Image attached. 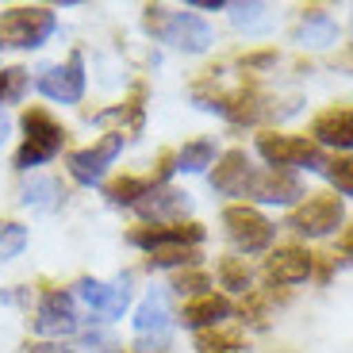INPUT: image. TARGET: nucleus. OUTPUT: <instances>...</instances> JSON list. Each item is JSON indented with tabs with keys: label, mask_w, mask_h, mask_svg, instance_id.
<instances>
[{
	"label": "nucleus",
	"mask_w": 353,
	"mask_h": 353,
	"mask_svg": "<svg viewBox=\"0 0 353 353\" xmlns=\"http://www.w3.org/2000/svg\"><path fill=\"white\" fill-rule=\"evenodd\" d=\"M27 246V230L19 223H0V261H12Z\"/></svg>",
	"instance_id": "26"
},
{
	"label": "nucleus",
	"mask_w": 353,
	"mask_h": 353,
	"mask_svg": "<svg viewBox=\"0 0 353 353\" xmlns=\"http://www.w3.org/2000/svg\"><path fill=\"white\" fill-rule=\"evenodd\" d=\"M119 150H123V134L112 131V134H104L97 146L70 154V173H73V181H81V185H97L100 176H104V169L115 161V154H119Z\"/></svg>",
	"instance_id": "9"
},
{
	"label": "nucleus",
	"mask_w": 353,
	"mask_h": 353,
	"mask_svg": "<svg viewBox=\"0 0 353 353\" xmlns=\"http://www.w3.org/2000/svg\"><path fill=\"white\" fill-rule=\"evenodd\" d=\"M97 353H123V350H97Z\"/></svg>",
	"instance_id": "34"
},
{
	"label": "nucleus",
	"mask_w": 353,
	"mask_h": 353,
	"mask_svg": "<svg viewBox=\"0 0 353 353\" xmlns=\"http://www.w3.org/2000/svg\"><path fill=\"white\" fill-rule=\"evenodd\" d=\"M54 35V12L50 8H12L0 16V46L35 50Z\"/></svg>",
	"instance_id": "3"
},
{
	"label": "nucleus",
	"mask_w": 353,
	"mask_h": 353,
	"mask_svg": "<svg viewBox=\"0 0 353 353\" xmlns=\"http://www.w3.org/2000/svg\"><path fill=\"white\" fill-rule=\"evenodd\" d=\"M200 261V254H196L192 246H181V250H158V254H150V265H192Z\"/></svg>",
	"instance_id": "30"
},
{
	"label": "nucleus",
	"mask_w": 353,
	"mask_h": 353,
	"mask_svg": "<svg viewBox=\"0 0 353 353\" xmlns=\"http://www.w3.org/2000/svg\"><path fill=\"white\" fill-rule=\"evenodd\" d=\"M188 208H192L188 192H176V188H169V185H154L150 192H146L139 203H134V212H139L142 219H154V223L181 219Z\"/></svg>",
	"instance_id": "11"
},
{
	"label": "nucleus",
	"mask_w": 353,
	"mask_h": 353,
	"mask_svg": "<svg viewBox=\"0 0 353 353\" xmlns=\"http://www.w3.org/2000/svg\"><path fill=\"white\" fill-rule=\"evenodd\" d=\"M338 223H342V200L338 196H311L303 208L292 212L288 227L307 234V239H323V234L338 230Z\"/></svg>",
	"instance_id": "7"
},
{
	"label": "nucleus",
	"mask_w": 353,
	"mask_h": 353,
	"mask_svg": "<svg viewBox=\"0 0 353 353\" xmlns=\"http://www.w3.org/2000/svg\"><path fill=\"white\" fill-rule=\"evenodd\" d=\"M196 350L200 353H246L239 334H227V330H208V334L196 338Z\"/></svg>",
	"instance_id": "23"
},
{
	"label": "nucleus",
	"mask_w": 353,
	"mask_h": 353,
	"mask_svg": "<svg viewBox=\"0 0 353 353\" xmlns=\"http://www.w3.org/2000/svg\"><path fill=\"white\" fill-rule=\"evenodd\" d=\"M254 169H250V158L242 150H230L223 154V161L215 165L212 173V188L223 196H239V192H250V185H254Z\"/></svg>",
	"instance_id": "13"
},
{
	"label": "nucleus",
	"mask_w": 353,
	"mask_h": 353,
	"mask_svg": "<svg viewBox=\"0 0 353 353\" xmlns=\"http://www.w3.org/2000/svg\"><path fill=\"white\" fill-rule=\"evenodd\" d=\"M131 239V246L139 250H150V254H158V250H181V246H200L203 242V227H196V223H169V227H139L127 234Z\"/></svg>",
	"instance_id": "8"
},
{
	"label": "nucleus",
	"mask_w": 353,
	"mask_h": 353,
	"mask_svg": "<svg viewBox=\"0 0 353 353\" xmlns=\"http://www.w3.org/2000/svg\"><path fill=\"white\" fill-rule=\"evenodd\" d=\"M230 19L242 31H265V27L273 23V16H269L265 4H230Z\"/></svg>",
	"instance_id": "22"
},
{
	"label": "nucleus",
	"mask_w": 353,
	"mask_h": 353,
	"mask_svg": "<svg viewBox=\"0 0 353 353\" xmlns=\"http://www.w3.org/2000/svg\"><path fill=\"white\" fill-rule=\"evenodd\" d=\"M27 353H73V350H65V345H54V342H35Z\"/></svg>",
	"instance_id": "31"
},
{
	"label": "nucleus",
	"mask_w": 353,
	"mask_h": 353,
	"mask_svg": "<svg viewBox=\"0 0 353 353\" xmlns=\"http://www.w3.org/2000/svg\"><path fill=\"white\" fill-rule=\"evenodd\" d=\"M27 88V70H0V100H19Z\"/></svg>",
	"instance_id": "28"
},
{
	"label": "nucleus",
	"mask_w": 353,
	"mask_h": 353,
	"mask_svg": "<svg viewBox=\"0 0 353 353\" xmlns=\"http://www.w3.org/2000/svg\"><path fill=\"white\" fill-rule=\"evenodd\" d=\"M35 330L43 338H65L77 330V311H73V296L62 288L46 292L39 300V311H35Z\"/></svg>",
	"instance_id": "10"
},
{
	"label": "nucleus",
	"mask_w": 353,
	"mask_h": 353,
	"mask_svg": "<svg viewBox=\"0 0 353 353\" xmlns=\"http://www.w3.org/2000/svg\"><path fill=\"white\" fill-rule=\"evenodd\" d=\"M323 169H327V176L334 181L338 192L353 196V158H334V161H327Z\"/></svg>",
	"instance_id": "27"
},
{
	"label": "nucleus",
	"mask_w": 353,
	"mask_h": 353,
	"mask_svg": "<svg viewBox=\"0 0 353 353\" xmlns=\"http://www.w3.org/2000/svg\"><path fill=\"white\" fill-rule=\"evenodd\" d=\"M4 134H8V119L0 115V146H4Z\"/></svg>",
	"instance_id": "33"
},
{
	"label": "nucleus",
	"mask_w": 353,
	"mask_h": 353,
	"mask_svg": "<svg viewBox=\"0 0 353 353\" xmlns=\"http://www.w3.org/2000/svg\"><path fill=\"white\" fill-rule=\"evenodd\" d=\"M219 281H223V288H230V292H246L250 281H254V273H250V265L242 261V257H227V261H219Z\"/></svg>",
	"instance_id": "24"
},
{
	"label": "nucleus",
	"mask_w": 353,
	"mask_h": 353,
	"mask_svg": "<svg viewBox=\"0 0 353 353\" xmlns=\"http://www.w3.org/2000/svg\"><path fill=\"white\" fill-rule=\"evenodd\" d=\"M146 23H150V31L161 39V43L176 46V50H188V54H200L212 46V27L203 23L200 16H192V12H165V8H150V16H146Z\"/></svg>",
	"instance_id": "1"
},
{
	"label": "nucleus",
	"mask_w": 353,
	"mask_h": 353,
	"mask_svg": "<svg viewBox=\"0 0 353 353\" xmlns=\"http://www.w3.org/2000/svg\"><path fill=\"white\" fill-rule=\"evenodd\" d=\"M265 276L273 284H300L311 276V254L300 246H284L276 250L273 257H269V265H265Z\"/></svg>",
	"instance_id": "14"
},
{
	"label": "nucleus",
	"mask_w": 353,
	"mask_h": 353,
	"mask_svg": "<svg viewBox=\"0 0 353 353\" xmlns=\"http://www.w3.org/2000/svg\"><path fill=\"white\" fill-rule=\"evenodd\" d=\"M223 227H227L230 242L239 250H246V254H261L273 242V223L265 219L261 212L246 208V203H230L223 212Z\"/></svg>",
	"instance_id": "5"
},
{
	"label": "nucleus",
	"mask_w": 353,
	"mask_h": 353,
	"mask_svg": "<svg viewBox=\"0 0 353 353\" xmlns=\"http://www.w3.org/2000/svg\"><path fill=\"white\" fill-rule=\"evenodd\" d=\"M165 327H169V307H165V296L161 292H150L146 300H142V307H139V315H134V330H139L142 338L146 334H165Z\"/></svg>",
	"instance_id": "18"
},
{
	"label": "nucleus",
	"mask_w": 353,
	"mask_h": 353,
	"mask_svg": "<svg viewBox=\"0 0 353 353\" xmlns=\"http://www.w3.org/2000/svg\"><path fill=\"white\" fill-rule=\"evenodd\" d=\"M215 161V146L208 139H196L188 142L185 150L176 154V169H185V173H203V169Z\"/></svg>",
	"instance_id": "21"
},
{
	"label": "nucleus",
	"mask_w": 353,
	"mask_h": 353,
	"mask_svg": "<svg viewBox=\"0 0 353 353\" xmlns=\"http://www.w3.org/2000/svg\"><path fill=\"white\" fill-rule=\"evenodd\" d=\"M62 185L54 181V176H35L31 185L23 188V203L27 208H58L62 203Z\"/></svg>",
	"instance_id": "20"
},
{
	"label": "nucleus",
	"mask_w": 353,
	"mask_h": 353,
	"mask_svg": "<svg viewBox=\"0 0 353 353\" xmlns=\"http://www.w3.org/2000/svg\"><path fill=\"white\" fill-rule=\"evenodd\" d=\"M35 88L54 104H81V97H85V58L73 50L62 65L39 70Z\"/></svg>",
	"instance_id": "4"
},
{
	"label": "nucleus",
	"mask_w": 353,
	"mask_h": 353,
	"mask_svg": "<svg viewBox=\"0 0 353 353\" xmlns=\"http://www.w3.org/2000/svg\"><path fill=\"white\" fill-rule=\"evenodd\" d=\"M300 181L284 169H269V173H257L254 185H250V196H257L261 203H292L300 196Z\"/></svg>",
	"instance_id": "16"
},
{
	"label": "nucleus",
	"mask_w": 353,
	"mask_h": 353,
	"mask_svg": "<svg viewBox=\"0 0 353 353\" xmlns=\"http://www.w3.org/2000/svg\"><path fill=\"white\" fill-rule=\"evenodd\" d=\"M338 250H342V257H345V261H353V227L342 234V242H338Z\"/></svg>",
	"instance_id": "32"
},
{
	"label": "nucleus",
	"mask_w": 353,
	"mask_h": 353,
	"mask_svg": "<svg viewBox=\"0 0 353 353\" xmlns=\"http://www.w3.org/2000/svg\"><path fill=\"white\" fill-rule=\"evenodd\" d=\"M296 43L303 46H334L338 43V23L323 12H311L300 27H296Z\"/></svg>",
	"instance_id": "19"
},
{
	"label": "nucleus",
	"mask_w": 353,
	"mask_h": 353,
	"mask_svg": "<svg viewBox=\"0 0 353 353\" xmlns=\"http://www.w3.org/2000/svg\"><path fill=\"white\" fill-rule=\"evenodd\" d=\"M257 154L273 169H292V165H327L319 146L311 139H292V134H257Z\"/></svg>",
	"instance_id": "6"
},
{
	"label": "nucleus",
	"mask_w": 353,
	"mask_h": 353,
	"mask_svg": "<svg viewBox=\"0 0 353 353\" xmlns=\"http://www.w3.org/2000/svg\"><path fill=\"white\" fill-rule=\"evenodd\" d=\"M230 315V303L223 300V296H200V300L185 303V311H181V319H185V327L200 330V327H219L223 319Z\"/></svg>",
	"instance_id": "17"
},
{
	"label": "nucleus",
	"mask_w": 353,
	"mask_h": 353,
	"mask_svg": "<svg viewBox=\"0 0 353 353\" xmlns=\"http://www.w3.org/2000/svg\"><path fill=\"white\" fill-rule=\"evenodd\" d=\"M315 139L338 146V150H353V108H327L315 119Z\"/></svg>",
	"instance_id": "15"
},
{
	"label": "nucleus",
	"mask_w": 353,
	"mask_h": 353,
	"mask_svg": "<svg viewBox=\"0 0 353 353\" xmlns=\"http://www.w3.org/2000/svg\"><path fill=\"white\" fill-rule=\"evenodd\" d=\"M62 142H65L62 127L54 123L43 108H31V112H23V146L16 154V165L19 169L43 165V161H50L54 154L62 150Z\"/></svg>",
	"instance_id": "2"
},
{
	"label": "nucleus",
	"mask_w": 353,
	"mask_h": 353,
	"mask_svg": "<svg viewBox=\"0 0 353 353\" xmlns=\"http://www.w3.org/2000/svg\"><path fill=\"white\" fill-rule=\"evenodd\" d=\"M208 284H212V281H208L203 273H176L173 276V288L181 292V296H196V300H200V296H208V292H203Z\"/></svg>",
	"instance_id": "29"
},
{
	"label": "nucleus",
	"mask_w": 353,
	"mask_h": 353,
	"mask_svg": "<svg viewBox=\"0 0 353 353\" xmlns=\"http://www.w3.org/2000/svg\"><path fill=\"white\" fill-rule=\"evenodd\" d=\"M146 192H150V181H142V176H123V181H115V185L108 188L112 203H139Z\"/></svg>",
	"instance_id": "25"
},
{
	"label": "nucleus",
	"mask_w": 353,
	"mask_h": 353,
	"mask_svg": "<svg viewBox=\"0 0 353 353\" xmlns=\"http://www.w3.org/2000/svg\"><path fill=\"white\" fill-rule=\"evenodd\" d=\"M81 300H85L88 307L97 311V315H104V319H119V315L127 311V303H131V288H127V281H119V284L81 281Z\"/></svg>",
	"instance_id": "12"
}]
</instances>
